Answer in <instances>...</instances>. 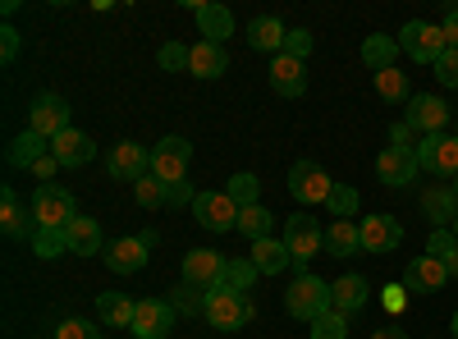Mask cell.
Returning <instances> with one entry per match:
<instances>
[{"instance_id":"obj_1","label":"cell","mask_w":458,"mask_h":339,"mask_svg":"<svg viewBox=\"0 0 458 339\" xmlns=\"http://www.w3.org/2000/svg\"><path fill=\"white\" fill-rule=\"evenodd\" d=\"M284 312L293 321H317L326 312H335V298H330V280L321 275H293V284L284 289Z\"/></svg>"},{"instance_id":"obj_2","label":"cell","mask_w":458,"mask_h":339,"mask_svg":"<svg viewBox=\"0 0 458 339\" xmlns=\"http://www.w3.org/2000/svg\"><path fill=\"white\" fill-rule=\"evenodd\" d=\"M73 220H79V202H73L69 188L42 183L32 193V225H37V230H69Z\"/></svg>"},{"instance_id":"obj_3","label":"cell","mask_w":458,"mask_h":339,"mask_svg":"<svg viewBox=\"0 0 458 339\" xmlns=\"http://www.w3.org/2000/svg\"><path fill=\"white\" fill-rule=\"evenodd\" d=\"M284 248H289V261H293V271L298 275H308V261L326 248V234H321V225L308 216V211H298L284 220Z\"/></svg>"},{"instance_id":"obj_4","label":"cell","mask_w":458,"mask_h":339,"mask_svg":"<svg viewBox=\"0 0 458 339\" xmlns=\"http://www.w3.org/2000/svg\"><path fill=\"white\" fill-rule=\"evenodd\" d=\"M399 51H403L408 60H417V64H436V60L449 51L445 28H440V23H422V19L403 23V32H399Z\"/></svg>"},{"instance_id":"obj_5","label":"cell","mask_w":458,"mask_h":339,"mask_svg":"<svg viewBox=\"0 0 458 339\" xmlns=\"http://www.w3.org/2000/svg\"><path fill=\"white\" fill-rule=\"evenodd\" d=\"M417 165L422 174H436V179H458V133H431L417 142Z\"/></svg>"},{"instance_id":"obj_6","label":"cell","mask_w":458,"mask_h":339,"mask_svg":"<svg viewBox=\"0 0 458 339\" xmlns=\"http://www.w3.org/2000/svg\"><path fill=\"white\" fill-rule=\"evenodd\" d=\"M202 317L211 321V330H243L252 321V303L243 293H234V289H211Z\"/></svg>"},{"instance_id":"obj_7","label":"cell","mask_w":458,"mask_h":339,"mask_svg":"<svg viewBox=\"0 0 458 339\" xmlns=\"http://www.w3.org/2000/svg\"><path fill=\"white\" fill-rule=\"evenodd\" d=\"M64 129H73L69 124V101L60 97V92H42L32 106H28V133H37V138H60Z\"/></svg>"},{"instance_id":"obj_8","label":"cell","mask_w":458,"mask_h":339,"mask_svg":"<svg viewBox=\"0 0 458 339\" xmlns=\"http://www.w3.org/2000/svg\"><path fill=\"white\" fill-rule=\"evenodd\" d=\"M188 161H193V147L188 138H161L151 147V174L161 183H183L188 179Z\"/></svg>"},{"instance_id":"obj_9","label":"cell","mask_w":458,"mask_h":339,"mask_svg":"<svg viewBox=\"0 0 458 339\" xmlns=\"http://www.w3.org/2000/svg\"><path fill=\"white\" fill-rule=\"evenodd\" d=\"M289 193L298 198V202H330V193H335V179L317 165V161H293L289 165Z\"/></svg>"},{"instance_id":"obj_10","label":"cell","mask_w":458,"mask_h":339,"mask_svg":"<svg viewBox=\"0 0 458 339\" xmlns=\"http://www.w3.org/2000/svg\"><path fill=\"white\" fill-rule=\"evenodd\" d=\"M106 174L110 179H124V183H138L151 174V147H138V142H114L106 152Z\"/></svg>"},{"instance_id":"obj_11","label":"cell","mask_w":458,"mask_h":339,"mask_svg":"<svg viewBox=\"0 0 458 339\" xmlns=\"http://www.w3.org/2000/svg\"><path fill=\"white\" fill-rule=\"evenodd\" d=\"M193 216H198V225L202 230H211V234H229V230H239V207L229 202V193L220 188V193H198V202H193Z\"/></svg>"},{"instance_id":"obj_12","label":"cell","mask_w":458,"mask_h":339,"mask_svg":"<svg viewBox=\"0 0 458 339\" xmlns=\"http://www.w3.org/2000/svg\"><path fill=\"white\" fill-rule=\"evenodd\" d=\"M449 101L445 97H431V92H417L412 101H408V110H403V120L422 133V138H431V133H445L449 129Z\"/></svg>"},{"instance_id":"obj_13","label":"cell","mask_w":458,"mask_h":339,"mask_svg":"<svg viewBox=\"0 0 458 339\" xmlns=\"http://www.w3.org/2000/svg\"><path fill=\"white\" fill-rule=\"evenodd\" d=\"M225 261H229V257H220V252H211V248H193V252L183 257V284H193V289H202V293L220 289V284H225Z\"/></svg>"},{"instance_id":"obj_14","label":"cell","mask_w":458,"mask_h":339,"mask_svg":"<svg viewBox=\"0 0 458 339\" xmlns=\"http://www.w3.org/2000/svg\"><path fill=\"white\" fill-rule=\"evenodd\" d=\"M129 330H133V339H170L174 335V303H165V298H142Z\"/></svg>"},{"instance_id":"obj_15","label":"cell","mask_w":458,"mask_h":339,"mask_svg":"<svg viewBox=\"0 0 458 339\" xmlns=\"http://www.w3.org/2000/svg\"><path fill=\"white\" fill-rule=\"evenodd\" d=\"M101 261L114 271V275H138L142 267H147V243H142V234H124V239H110L106 243V252H101Z\"/></svg>"},{"instance_id":"obj_16","label":"cell","mask_w":458,"mask_h":339,"mask_svg":"<svg viewBox=\"0 0 458 339\" xmlns=\"http://www.w3.org/2000/svg\"><path fill=\"white\" fill-rule=\"evenodd\" d=\"M358 234H362V252H394L399 243H403V225L394 220V216H367L362 225H358Z\"/></svg>"},{"instance_id":"obj_17","label":"cell","mask_w":458,"mask_h":339,"mask_svg":"<svg viewBox=\"0 0 458 339\" xmlns=\"http://www.w3.org/2000/svg\"><path fill=\"white\" fill-rule=\"evenodd\" d=\"M417 174H422V165H417L412 152H399V147H386V152L376 157V179L386 188H408Z\"/></svg>"},{"instance_id":"obj_18","label":"cell","mask_w":458,"mask_h":339,"mask_svg":"<svg viewBox=\"0 0 458 339\" xmlns=\"http://www.w3.org/2000/svg\"><path fill=\"white\" fill-rule=\"evenodd\" d=\"M449 284V271H445V261L440 257H412L408 261V271H403V289L408 293H436V289H445Z\"/></svg>"},{"instance_id":"obj_19","label":"cell","mask_w":458,"mask_h":339,"mask_svg":"<svg viewBox=\"0 0 458 339\" xmlns=\"http://www.w3.org/2000/svg\"><path fill=\"white\" fill-rule=\"evenodd\" d=\"M271 92H276V97H289V101L308 92V60L276 55V60H271Z\"/></svg>"},{"instance_id":"obj_20","label":"cell","mask_w":458,"mask_h":339,"mask_svg":"<svg viewBox=\"0 0 458 339\" xmlns=\"http://www.w3.org/2000/svg\"><path fill=\"white\" fill-rule=\"evenodd\" d=\"M51 157H55L64 170H73V165H88V161L97 157V142H92L83 129H64L60 138H51Z\"/></svg>"},{"instance_id":"obj_21","label":"cell","mask_w":458,"mask_h":339,"mask_svg":"<svg viewBox=\"0 0 458 339\" xmlns=\"http://www.w3.org/2000/svg\"><path fill=\"white\" fill-rule=\"evenodd\" d=\"M0 230H5V239H28V243L37 234V225H28V211H23V202L10 183L0 188Z\"/></svg>"},{"instance_id":"obj_22","label":"cell","mask_w":458,"mask_h":339,"mask_svg":"<svg viewBox=\"0 0 458 339\" xmlns=\"http://www.w3.org/2000/svg\"><path fill=\"white\" fill-rule=\"evenodd\" d=\"M97 312H101V326H110V330H129L133 317H138V303H133L129 293L101 289V293H97Z\"/></svg>"},{"instance_id":"obj_23","label":"cell","mask_w":458,"mask_h":339,"mask_svg":"<svg viewBox=\"0 0 458 339\" xmlns=\"http://www.w3.org/2000/svg\"><path fill=\"white\" fill-rule=\"evenodd\" d=\"M193 19H198L202 42L225 47V37H234V14H229L225 5H193Z\"/></svg>"},{"instance_id":"obj_24","label":"cell","mask_w":458,"mask_h":339,"mask_svg":"<svg viewBox=\"0 0 458 339\" xmlns=\"http://www.w3.org/2000/svg\"><path fill=\"white\" fill-rule=\"evenodd\" d=\"M330 298H335V312H362L367 308V298H371V284L362 280V275H339L335 284H330Z\"/></svg>"},{"instance_id":"obj_25","label":"cell","mask_w":458,"mask_h":339,"mask_svg":"<svg viewBox=\"0 0 458 339\" xmlns=\"http://www.w3.org/2000/svg\"><path fill=\"white\" fill-rule=\"evenodd\" d=\"M284 23L276 19V14H261V19H252L248 23V47L252 51H271V55H280L284 51Z\"/></svg>"},{"instance_id":"obj_26","label":"cell","mask_w":458,"mask_h":339,"mask_svg":"<svg viewBox=\"0 0 458 339\" xmlns=\"http://www.w3.org/2000/svg\"><path fill=\"white\" fill-rule=\"evenodd\" d=\"M42 157H51V142H47V138H37V133H28V129L5 147V161H10L14 170H32Z\"/></svg>"},{"instance_id":"obj_27","label":"cell","mask_w":458,"mask_h":339,"mask_svg":"<svg viewBox=\"0 0 458 339\" xmlns=\"http://www.w3.org/2000/svg\"><path fill=\"white\" fill-rule=\"evenodd\" d=\"M64 234H69V252H73V257H97V252H106V243H101V220H92V216H79Z\"/></svg>"},{"instance_id":"obj_28","label":"cell","mask_w":458,"mask_h":339,"mask_svg":"<svg viewBox=\"0 0 458 339\" xmlns=\"http://www.w3.org/2000/svg\"><path fill=\"white\" fill-rule=\"evenodd\" d=\"M248 257H252V267H257L261 275H280L284 267H293L284 239H261V243H248Z\"/></svg>"},{"instance_id":"obj_29","label":"cell","mask_w":458,"mask_h":339,"mask_svg":"<svg viewBox=\"0 0 458 339\" xmlns=\"http://www.w3.org/2000/svg\"><path fill=\"white\" fill-rule=\"evenodd\" d=\"M394 60H399V37H390V32H371L367 42H362V64H367L371 73L394 69Z\"/></svg>"},{"instance_id":"obj_30","label":"cell","mask_w":458,"mask_h":339,"mask_svg":"<svg viewBox=\"0 0 458 339\" xmlns=\"http://www.w3.org/2000/svg\"><path fill=\"white\" fill-rule=\"evenodd\" d=\"M225 69H229V55L216 42H198L193 55H188V73H193V79H220Z\"/></svg>"},{"instance_id":"obj_31","label":"cell","mask_w":458,"mask_h":339,"mask_svg":"<svg viewBox=\"0 0 458 339\" xmlns=\"http://www.w3.org/2000/svg\"><path fill=\"white\" fill-rule=\"evenodd\" d=\"M326 252H330V257H358V252H362L358 225H353V220H330V230H326Z\"/></svg>"},{"instance_id":"obj_32","label":"cell","mask_w":458,"mask_h":339,"mask_svg":"<svg viewBox=\"0 0 458 339\" xmlns=\"http://www.w3.org/2000/svg\"><path fill=\"white\" fill-rule=\"evenodd\" d=\"M422 211L431 216V230H449L454 216H458V198H454V188H431V193H422Z\"/></svg>"},{"instance_id":"obj_33","label":"cell","mask_w":458,"mask_h":339,"mask_svg":"<svg viewBox=\"0 0 458 339\" xmlns=\"http://www.w3.org/2000/svg\"><path fill=\"white\" fill-rule=\"evenodd\" d=\"M376 92H380V101H390V106H408L417 92L408 88V73L394 64V69H380L376 73Z\"/></svg>"},{"instance_id":"obj_34","label":"cell","mask_w":458,"mask_h":339,"mask_svg":"<svg viewBox=\"0 0 458 339\" xmlns=\"http://www.w3.org/2000/svg\"><path fill=\"white\" fill-rule=\"evenodd\" d=\"M271 225H276V216L266 211L261 202H257V207H243V211H239V234H243L248 243H261V239H271Z\"/></svg>"},{"instance_id":"obj_35","label":"cell","mask_w":458,"mask_h":339,"mask_svg":"<svg viewBox=\"0 0 458 339\" xmlns=\"http://www.w3.org/2000/svg\"><path fill=\"white\" fill-rule=\"evenodd\" d=\"M257 267H252V257H229L225 261V284L220 289H234V293H248L252 284H257Z\"/></svg>"},{"instance_id":"obj_36","label":"cell","mask_w":458,"mask_h":339,"mask_svg":"<svg viewBox=\"0 0 458 339\" xmlns=\"http://www.w3.org/2000/svg\"><path fill=\"white\" fill-rule=\"evenodd\" d=\"M427 252L445 261L449 280H458V239H454V230H431V239H427Z\"/></svg>"},{"instance_id":"obj_37","label":"cell","mask_w":458,"mask_h":339,"mask_svg":"<svg viewBox=\"0 0 458 339\" xmlns=\"http://www.w3.org/2000/svg\"><path fill=\"white\" fill-rule=\"evenodd\" d=\"M358 207H362L358 188H353V183H335V193H330L326 211H330L335 220H353V216H358Z\"/></svg>"},{"instance_id":"obj_38","label":"cell","mask_w":458,"mask_h":339,"mask_svg":"<svg viewBox=\"0 0 458 339\" xmlns=\"http://www.w3.org/2000/svg\"><path fill=\"white\" fill-rule=\"evenodd\" d=\"M225 193H229V202H234V207L243 211V207H257V193H261V183H257V174H229Z\"/></svg>"},{"instance_id":"obj_39","label":"cell","mask_w":458,"mask_h":339,"mask_svg":"<svg viewBox=\"0 0 458 339\" xmlns=\"http://www.w3.org/2000/svg\"><path fill=\"white\" fill-rule=\"evenodd\" d=\"M133 198H138L142 211H161V207H165V183H161L157 174H147V179L133 183Z\"/></svg>"},{"instance_id":"obj_40","label":"cell","mask_w":458,"mask_h":339,"mask_svg":"<svg viewBox=\"0 0 458 339\" xmlns=\"http://www.w3.org/2000/svg\"><path fill=\"white\" fill-rule=\"evenodd\" d=\"M32 252L37 257H64L69 252V234L64 230H37L32 234Z\"/></svg>"},{"instance_id":"obj_41","label":"cell","mask_w":458,"mask_h":339,"mask_svg":"<svg viewBox=\"0 0 458 339\" xmlns=\"http://www.w3.org/2000/svg\"><path fill=\"white\" fill-rule=\"evenodd\" d=\"M312 339H349V317L344 312H326L312 321Z\"/></svg>"},{"instance_id":"obj_42","label":"cell","mask_w":458,"mask_h":339,"mask_svg":"<svg viewBox=\"0 0 458 339\" xmlns=\"http://www.w3.org/2000/svg\"><path fill=\"white\" fill-rule=\"evenodd\" d=\"M55 339H106V335L92 321H83V317H69V321L55 326Z\"/></svg>"},{"instance_id":"obj_43","label":"cell","mask_w":458,"mask_h":339,"mask_svg":"<svg viewBox=\"0 0 458 339\" xmlns=\"http://www.w3.org/2000/svg\"><path fill=\"white\" fill-rule=\"evenodd\" d=\"M188 55H193V47H179V42H165V47L157 51V60H161V69H170V73H179V69H188Z\"/></svg>"},{"instance_id":"obj_44","label":"cell","mask_w":458,"mask_h":339,"mask_svg":"<svg viewBox=\"0 0 458 339\" xmlns=\"http://www.w3.org/2000/svg\"><path fill=\"white\" fill-rule=\"evenodd\" d=\"M308 51H312V32H308V28H289V37H284V51H280V55L308 60Z\"/></svg>"},{"instance_id":"obj_45","label":"cell","mask_w":458,"mask_h":339,"mask_svg":"<svg viewBox=\"0 0 458 339\" xmlns=\"http://www.w3.org/2000/svg\"><path fill=\"white\" fill-rule=\"evenodd\" d=\"M417 142H422V133H417L408 120L390 124V147H399V152H417Z\"/></svg>"},{"instance_id":"obj_46","label":"cell","mask_w":458,"mask_h":339,"mask_svg":"<svg viewBox=\"0 0 458 339\" xmlns=\"http://www.w3.org/2000/svg\"><path fill=\"white\" fill-rule=\"evenodd\" d=\"M431 69H436V79H440L445 88H458V51H445Z\"/></svg>"},{"instance_id":"obj_47","label":"cell","mask_w":458,"mask_h":339,"mask_svg":"<svg viewBox=\"0 0 458 339\" xmlns=\"http://www.w3.org/2000/svg\"><path fill=\"white\" fill-rule=\"evenodd\" d=\"M202 308H207V293L193 289V284H183L179 298H174V312H202Z\"/></svg>"},{"instance_id":"obj_48","label":"cell","mask_w":458,"mask_h":339,"mask_svg":"<svg viewBox=\"0 0 458 339\" xmlns=\"http://www.w3.org/2000/svg\"><path fill=\"white\" fill-rule=\"evenodd\" d=\"M198 202V193L188 188V179L183 183H165V207H193Z\"/></svg>"},{"instance_id":"obj_49","label":"cell","mask_w":458,"mask_h":339,"mask_svg":"<svg viewBox=\"0 0 458 339\" xmlns=\"http://www.w3.org/2000/svg\"><path fill=\"white\" fill-rule=\"evenodd\" d=\"M0 60H5V64H14L19 60V32L5 23V28H0Z\"/></svg>"},{"instance_id":"obj_50","label":"cell","mask_w":458,"mask_h":339,"mask_svg":"<svg viewBox=\"0 0 458 339\" xmlns=\"http://www.w3.org/2000/svg\"><path fill=\"white\" fill-rule=\"evenodd\" d=\"M380 303H386V312H403L408 308V289L403 284H386V298H380Z\"/></svg>"},{"instance_id":"obj_51","label":"cell","mask_w":458,"mask_h":339,"mask_svg":"<svg viewBox=\"0 0 458 339\" xmlns=\"http://www.w3.org/2000/svg\"><path fill=\"white\" fill-rule=\"evenodd\" d=\"M440 28H445V42H449V51H458V5H449V10H445Z\"/></svg>"},{"instance_id":"obj_52","label":"cell","mask_w":458,"mask_h":339,"mask_svg":"<svg viewBox=\"0 0 458 339\" xmlns=\"http://www.w3.org/2000/svg\"><path fill=\"white\" fill-rule=\"evenodd\" d=\"M55 170H64V165H60L55 157H42V161H37V165H32V174H37V179H42V183H51V179H55Z\"/></svg>"},{"instance_id":"obj_53","label":"cell","mask_w":458,"mask_h":339,"mask_svg":"<svg viewBox=\"0 0 458 339\" xmlns=\"http://www.w3.org/2000/svg\"><path fill=\"white\" fill-rule=\"evenodd\" d=\"M371 339H408V330L403 326H386V330H376Z\"/></svg>"},{"instance_id":"obj_54","label":"cell","mask_w":458,"mask_h":339,"mask_svg":"<svg viewBox=\"0 0 458 339\" xmlns=\"http://www.w3.org/2000/svg\"><path fill=\"white\" fill-rule=\"evenodd\" d=\"M449 330H454V339H458V312H454V321H449Z\"/></svg>"},{"instance_id":"obj_55","label":"cell","mask_w":458,"mask_h":339,"mask_svg":"<svg viewBox=\"0 0 458 339\" xmlns=\"http://www.w3.org/2000/svg\"><path fill=\"white\" fill-rule=\"evenodd\" d=\"M449 230H454V239H458V216H454V225H449Z\"/></svg>"},{"instance_id":"obj_56","label":"cell","mask_w":458,"mask_h":339,"mask_svg":"<svg viewBox=\"0 0 458 339\" xmlns=\"http://www.w3.org/2000/svg\"><path fill=\"white\" fill-rule=\"evenodd\" d=\"M449 188H454V198H458V179H454V183H449Z\"/></svg>"}]
</instances>
